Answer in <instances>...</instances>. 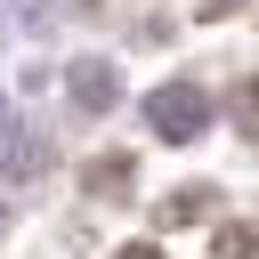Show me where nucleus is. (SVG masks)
I'll list each match as a JSON object with an SVG mask.
<instances>
[{
  "label": "nucleus",
  "mask_w": 259,
  "mask_h": 259,
  "mask_svg": "<svg viewBox=\"0 0 259 259\" xmlns=\"http://www.w3.org/2000/svg\"><path fill=\"white\" fill-rule=\"evenodd\" d=\"M146 121H154V138H170V146H194V138L210 130V97H202L194 81H162V89L146 97Z\"/></svg>",
  "instance_id": "obj_1"
},
{
  "label": "nucleus",
  "mask_w": 259,
  "mask_h": 259,
  "mask_svg": "<svg viewBox=\"0 0 259 259\" xmlns=\"http://www.w3.org/2000/svg\"><path fill=\"white\" fill-rule=\"evenodd\" d=\"M65 81H73V105H89V113H105V105L121 97V89H113V65H105V57H81V65L65 73Z\"/></svg>",
  "instance_id": "obj_2"
},
{
  "label": "nucleus",
  "mask_w": 259,
  "mask_h": 259,
  "mask_svg": "<svg viewBox=\"0 0 259 259\" xmlns=\"http://www.w3.org/2000/svg\"><path fill=\"white\" fill-rule=\"evenodd\" d=\"M0 138H8V97H0Z\"/></svg>",
  "instance_id": "obj_3"
},
{
  "label": "nucleus",
  "mask_w": 259,
  "mask_h": 259,
  "mask_svg": "<svg viewBox=\"0 0 259 259\" xmlns=\"http://www.w3.org/2000/svg\"><path fill=\"white\" fill-rule=\"evenodd\" d=\"M121 259H154V251H121Z\"/></svg>",
  "instance_id": "obj_4"
}]
</instances>
